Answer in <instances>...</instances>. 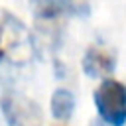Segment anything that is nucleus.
<instances>
[{
    "mask_svg": "<svg viewBox=\"0 0 126 126\" xmlns=\"http://www.w3.org/2000/svg\"><path fill=\"white\" fill-rule=\"evenodd\" d=\"M33 53V41L24 22L8 10H0V65H26Z\"/></svg>",
    "mask_w": 126,
    "mask_h": 126,
    "instance_id": "f257e3e1",
    "label": "nucleus"
},
{
    "mask_svg": "<svg viewBox=\"0 0 126 126\" xmlns=\"http://www.w3.org/2000/svg\"><path fill=\"white\" fill-rule=\"evenodd\" d=\"M98 116L108 126L126 124V87L114 79H102L94 91Z\"/></svg>",
    "mask_w": 126,
    "mask_h": 126,
    "instance_id": "f03ea898",
    "label": "nucleus"
},
{
    "mask_svg": "<svg viewBox=\"0 0 126 126\" xmlns=\"http://www.w3.org/2000/svg\"><path fill=\"white\" fill-rule=\"evenodd\" d=\"M0 106L8 126H41V108L16 91H6L0 98Z\"/></svg>",
    "mask_w": 126,
    "mask_h": 126,
    "instance_id": "7ed1b4c3",
    "label": "nucleus"
},
{
    "mask_svg": "<svg viewBox=\"0 0 126 126\" xmlns=\"http://www.w3.org/2000/svg\"><path fill=\"white\" fill-rule=\"evenodd\" d=\"M114 67H116V57L106 47L91 45L83 55V71H85V75H89L93 79L110 75L114 71Z\"/></svg>",
    "mask_w": 126,
    "mask_h": 126,
    "instance_id": "20e7f679",
    "label": "nucleus"
},
{
    "mask_svg": "<svg viewBox=\"0 0 126 126\" xmlns=\"http://www.w3.org/2000/svg\"><path fill=\"white\" fill-rule=\"evenodd\" d=\"M33 16L41 22H57L59 18L77 12L75 0H30Z\"/></svg>",
    "mask_w": 126,
    "mask_h": 126,
    "instance_id": "39448f33",
    "label": "nucleus"
},
{
    "mask_svg": "<svg viewBox=\"0 0 126 126\" xmlns=\"http://www.w3.org/2000/svg\"><path fill=\"white\" fill-rule=\"evenodd\" d=\"M51 114L53 118L65 122L73 116V110H75V94L67 89H55L53 94H51Z\"/></svg>",
    "mask_w": 126,
    "mask_h": 126,
    "instance_id": "423d86ee",
    "label": "nucleus"
},
{
    "mask_svg": "<svg viewBox=\"0 0 126 126\" xmlns=\"http://www.w3.org/2000/svg\"><path fill=\"white\" fill-rule=\"evenodd\" d=\"M91 126H108V124H104L100 118H96V120H93V122H91Z\"/></svg>",
    "mask_w": 126,
    "mask_h": 126,
    "instance_id": "0eeeda50",
    "label": "nucleus"
}]
</instances>
